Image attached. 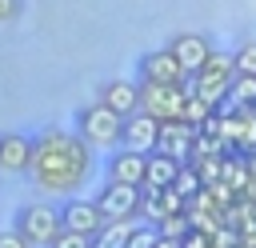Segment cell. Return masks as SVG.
Returning a JSON list of instances; mask_svg holds the SVG:
<instances>
[{"label":"cell","instance_id":"obj_21","mask_svg":"<svg viewBox=\"0 0 256 248\" xmlns=\"http://www.w3.org/2000/svg\"><path fill=\"white\" fill-rule=\"evenodd\" d=\"M160 236H172V240H184L188 236V228H192V220H188V212H172V216H164L160 224Z\"/></svg>","mask_w":256,"mask_h":248},{"label":"cell","instance_id":"obj_13","mask_svg":"<svg viewBox=\"0 0 256 248\" xmlns=\"http://www.w3.org/2000/svg\"><path fill=\"white\" fill-rule=\"evenodd\" d=\"M196 136H200V128L188 124V120H160V144L156 148L176 156V160H188L192 148H196Z\"/></svg>","mask_w":256,"mask_h":248},{"label":"cell","instance_id":"obj_18","mask_svg":"<svg viewBox=\"0 0 256 248\" xmlns=\"http://www.w3.org/2000/svg\"><path fill=\"white\" fill-rule=\"evenodd\" d=\"M204 188H208V184H204V176L196 172V164H192V160H184V164H180V172H176V192H180L184 200H192V196H196V192H204Z\"/></svg>","mask_w":256,"mask_h":248},{"label":"cell","instance_id":"obj_26","mask_svg":"<svg viewBox=\"0 0 256 248\" xmlns=\"http://www.w3.org/2000/svg\"><path fill=\"white\" fill-rule=\"evenodd\" d=\"M180 248H212V236L200 232V228H188V236L180 240Z\"/></svg>","mask_w":256,"mask_h":248},{"label":"cell","instance_id":"obj_28","mask_svg":"<svg viewBox=\"0 0 256 248\" xmlns=\"http://www.w3.org/2000/svg\"><path fill=\"white\" fill-rule=\"evenodd\" d=\"M156 248H180V240H172V236H160V244Z\"/></svg>","mask_w":256,"mask_h":248},{"label":"cell","instance_id":"obj_24","mask_svg":"<svg viewBox=\"0 0 256 248\" xmlns=\"http://www.w3.org/2000/svg\"><path fill=\"white\" fill-rule=\"evenodd\" d=\"M232 56H236V72H244V76H256V40L240 44Z\"/></svg>","mask_w":256,"mask_h":248},{"label":"cell","instance_id":"obj_12","mask_svg":"<svg viewBox=\"0 0 256 248\" xmlns=\"http://www.w3.org/2000/svg\"><path fill=\"white\" fill-rule=\"evenodd\" d=\"M32 152H36V136H24V132H0V172H8V176L28 172Z\"/></svg>","mask_w":256,"mask_h":248},{"label":"cell","instance_id":"obj_4","mask_svg":"<svg viewBox=\"0 0 256 248\" xmlns=\"http://www.w3.org/2000/svg\"><path fill=\"white\" fill-rule=\"evenodd\" d=\"M188 80L180 84H156V80H140V108L152 112L156 120H180L184 100H188Z\"/></svg>","mask_w":256,"mask_h":248},{"label":"cell","instance_id":"obj_5","mask_svg":"<svg viewBox=\"0 0 256 248\" xmlns=\"http://www.w3.org/2000/svg\"><path fill=\"white\" fill-rule=\"evenodd\" d=\"M140 200H144V188L124 180H104V188L96 192L104 220H140Z\"/></svg>","mask_w":256,"mask_h":248},{"label":"cell","instance_id":"obj_10","mask_svg":"<svg viewBox=\"0 0 256 248\" xmlns=\"http://www.w3.org/2000/svg\"><path fill=\"white\" fill-rule=\"evenodd\" d=\"M120 144L124 148H136V152H156V144H160V120L152 116V112H132V116H124V136H120Z\"/></svg>","mask_w":256,"mask_h":248},{"label":"cell","instance_id":"obj_3","mask_svg":"<svg viewBox=\"0 0 256 248\" xmlns=\"http://www.w3.org/2000/svg\"><path fill=\"white\" fill-rule=\"evenodd\" d=\"M232 80H236V56L232 52H212V60L196 76H188V88L220 108L228 100V92H232Z\"/></svg>","mask_w":256,"mask_h":248},{"label":"cell","instance_id":"obj_9","mask_svg":"<svg viewBox=\"0 0 256 248\" xmlns=\"http://www.w3.org/2000/svg\"><path fill=\"white\" fill-rule=\"evenodd\" d=\"M144 172H148V152L136 148H112L104 160V180H124V184H140L144 188Z\"/></svg>","mask_w":256,"mask_h":248},{"label":"cell","instance_id":"obj_17","mask_svg":"<svg viewBox=\"0 0 256 248\" xmlns=\"http://www.w3.org/2000/svg\"><path fill=\"white\" fill-rule=\"evenodd\" d=\"M224 104H232V108H256V76L236 72L232 92H228V100H224Z\"/></svg>","mask_w":256,"mask_h":248},{"label":"cell","instance_id":"obj_6","mask_svg":"<svg viewBox=\"0 0 256 248\" xmlns=\"http://www.w3.org/2000/svg\"><path fill=\"white\" fill-rule=\"evenodd\" d=\"M16 228H20V236H28L36 248H48V244L60 236L64 220H60V208H52V204H24V208L16 212Z\"/></svg>","mask_w":256,"mask_h":248},{"label":"cell","instance_id":"obj_27","mask_svg":"<svg viewBox=\"0 0 256 248\" xmlns=\"http://www.w3.org/2000/svg\"><path fill=\"white\" fill-rule=\"evenodd\" d=\"M20 16V0H0V24H12Z\"/></svg>","mask_w":256,"mask_h":248},{"label":"cell","instance_id":"obj_20","mask_svg":"<svg viewBox=\"0 0 256 248\" xmlns=\"http://www.w3.org/2000/svg\"><path fill=\"white\" fill-rule=\"evenodd\" d=\"M168 212H164V204H160V188H144V200H140V220H148V224H160Z\"/></svg>","mask_w":256,"mask_h":248},{"label":"cell","instance_id":"obj_22","mask_svg":"<svg viewBox=\"0 0 256 248\" xmlns=\"http://www.w3.org/2000/svg\"><path fill=\"white\" fill-rule=\"evenodd\" d=\"M156 244H160V228L148 224V220H140L132 228V236H128V248H156Z\"/></svg>","mask_w":256,"mask_h":248},{"label":"cell","instance_id":"obj_2","mask_svg":"<svg viewBox=\"0 0 256 248\" xmlns=\"http://www.w3.org/2000/svg\"><path fill=\"white\" fill-rule=\"evenodd\" d=\"M76 132L92 144V148H120V136H124V116L120 112H112L104 100H96V104H88V108H80L76 112Z\"/></svg>","mask_w":256,"mask_h":248},{"label":"cell","instance_id":"obj_11","mask_svg":"<svg viewBox=\"0 0 256 248\" xmlns=\"http://www.w3.org/2000/svg\"><path fill=\"white\" fill-rule=\"evenodd\" d=\"M60 220H64V228H76V232H88V236H96V232L104 228V212H100L96 196H92V200H84V196H76V192L64 200Z\"/></svg>","mask_w":256,"mask_h":248},{"label":"cell","instance_id":"obj_16","mask_svg":"<svg viewBox=\"0 0 256 248\" xmlns=\"http://www.w3.org/2000/svg\"><path fill=\"white\" fill-rule=\"evenodd\" d=\"M140 220H104V228L92 236V248H128V236Z\"/></svg>","mask_w":256,"mask_h":248},{"label":"cell","instance_id":"obj_23","mask_svg":"<svg viewBox=\"0 0 256 248\" xmlns=\"http://www.w3.org/2000/svg\"><path fill=\"white\" fill-rule=\"evenodd\" d=\"M48 248H92V236L88 232H76V228H60V236Z\"/></svg>","mask_w":256,"mask_h":248},{"label":"cell","instance_id":"obj_1","mask_svg":"<svg viewBox=\"0 0 256 248\" xmlns=\"http://www.w3.org/2000/svg\"><path fill=\"white\" fill-rule=\"evenodd\" d=\"M92 176V144L80 132L68 128H44L36 136V152L28 164V180L40 192L52 196H72L84 180Z\"/></svg>","mask_w":256,"mask_h":248},{"label":"cell","instance_id":"obj_7","mask_svg":"<svg viewBox=\"0 0 256 248\" xmlns=\"http://www.w3.org/2000/svg\"><path fill=\"white\" fill-rule=\"evenodd\" d=\"M168 48H172V56L180 60V68L188 72V76H196L208 60H212V40L208 36H200V32H176L172 40H168Z\"/></svg>","mask_w":256,"mask_h":248},{"label":"cell","instance_id":"obj_25","mask_svg":"<svg viewBox=\"0 0 256 248\" xmlns=\"http://www.w3.org/2000/svg\"><path fill=\"white\" fill-rule=\"evenodd\" d=\"M0 248H36L28 236H20V228H8V232H0Z\"/></svg>","mask_w":256,"mask_h":248},{"label":"cell","instance_id":"obj_15","mask_svg":"<svg viewBox=\"0 0 256 248\" xmlns=\"http://www.w3.org/2000/svg\"><path fill=\"white\" fill-rule=\"evenodd\" d=\"M180 164L184 160H176V156H168V152H148V172H144V188H168V184H176V172H180Z\"/></svg>","mask_w":256,"mask_h":248},{"label":"cell","instance_id":"obj_8","mask_svg":"<svg viewBox=\"0 0 256 248\" xmlns=\"http://www.w3.org/2000/svg\"><path fill=\"white\" fill-rule=\"evenodd\" d=\"M136 76L140 80H156V84H180L188 80V72L180 68V60L172 56V48H152L136 60Z\"/></svg>","mask_w":256,"mask_h":248},{"label":"cell","instance_id":"obj_14","mask_svg":"<svg viewBox=\"0 0 256 248\" xmlns=\"http://www.w3.org/2000/svg\"><path fill=\"white\" fill-rule=\"evenodd\" d=\"M96 100H104V104H108L112 112H120V116L140 112V76H136V80H104Z\"/></svg>","mask_w":256,"mask_h":248},{"label":"cell","instance_id":"obj_19","mask_svg":"<svg viewBox=\"0 0 256 248\" xmlns=\"http://www.w3.org/2000/svg\"><path fill=\"white\" fill-rule=\"evenodd\" d=\"M212 112H216V104H208L204 96L188 92V100H184V112H180V120H188V124H196V128H200V124H204V120H208Z\"/></svg>","mask_w":256,"mask_h":248}]
</instances>
